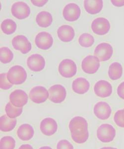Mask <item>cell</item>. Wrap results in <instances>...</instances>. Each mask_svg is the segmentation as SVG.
Returning <instances> with one entry per match:
<instances>
[{
  "label": "cell",
  "instance_id": "obj_1",
  "mask_svg": "<svg viewBox=\"0 0 124 149\" xmlns=\"http://www.w3.org/2000/svg\"><path fill=\"white\" fill-rule=\"evenodd\" d=\"M69 128L73 140L76 143L82 144L89 138V125L87 120L82 116H76L71 119Z\"/></svg>",
  "mask_w": 124,
  "mask_h": 149
},
{
  "label": "cell",
  "instance_id": "obj_2",
  "mask_svg": "<svg viewBox=\"0 0 124 149\" xmlns=\"http://www.w3.org/2000/svg\"><path fill=\"white\" fill-rule=\"evenodd\" d=\"M27 73L22 66L15 65L9 70L7 73V78L12 85H21L27 79Z\"/></svg>",
  "mask_w": 124,
  "mask_h": 149
},
{
  "label": "cell",
  "instance_id": "obj_3",
  "mask_svg": "<svg viewBox=\"0 0 124 149\" xmlns=\"http://www.w3.org/2000/svg\"><path fill=\"white\" fill-rule=\"evenodd\" d=\"M116 135L115 128L110 124L104 123L98 128L96 131L97 138L101 142L109 143L114 140Z\"/></svg>",
  "mask_w": 124,
  "mask_h": 149
},
{
  "label": "cell",
  "instance_id": "obj_4",
  "mask_svg": "<svg viewBox=\"0 0 124 149\" xmlns=\"http://www.w3.org/2000/svg\"><path fill=\"white\" fill-rule=\"evenodd\" d=\"M58 71L60 74L64 78H71L77 74V65L72 60L66 59L60 63Z\"/></svg>",
  "mask_w": 124,
  "mask_h": 149
},
{
  "label": "cell",
  "instance_id": "obj_5",
  "mask_svg": "<svg viewBox=\"0 0 124 149\" xmlns=\"http://www.w3.org/2000/svg\"><path fill=\"white\" fill-rule=\"evenodd\" d=\"M100 64L98 58L94 55H88L82 62V68L85 73L94 74L97 72L100 68Z\"/></svg>",
  "mask_w": 124,
  "mask_h": 149
},
{
  "label": "cell",
  "instance_id": "obj_6",
  "mask_svg": "<svg viewBox=\"0 0 124 149\" xmlns=\"http://www.w3.org/2000/svg\"><path fill=\"white\" fill-rule=\"evenodd\" d=\"M92 31L98 36H104L109 32L111 28L109 20L104 17H97L94 19L91 25Z\"/></svg>",
  "mask_w": 124,
  "mask_h": 149
},
{
  "label": "cell",
  "instance_id": "obj_7",
  "mask_svg": "<svg viewBox=\"0 0 124 149\" xmlns=\"http://www.w3.org/2000/svg\"><path fill=\"white\" fill-rule=\"evenodd\" d=\"M30 100L36 104L44 103L49 98V93L47 90L43 86H36L33 88L29 93Z\"/></svg>",
  "mask_w": 124,
  "mask_h": 149
},
{
  "label": "cell",
  "instance_id": "obj_8",
  "mask_svg": "<svg viewBox=\"0 0 124 149\" xmlns=\"http://www.w3.org/2000/svg\"><path fill=\"white\" fill-rule=\"evenodd\" d=\"M49 99L55 103L63 102L66 97L67 92L65 87L61 85H55L49 89Z\"/></svg>",
  "mask_w": 124,
  "mask_h": 149
},
{
  "label": "cell",
  "instance_id": "obj_9",
  "mask_svg": "<svg viewBox=\"0 0 124 149\" xmlns=\"http://www.w3.org/2000/svg\"><path fill=\"white\" fill-rule=\"evenodd\" d=\"M113 49L111 44L102 42L97 45L94 52V56L97 57L100 61L105 62L109 60L112 57Z\"/></svg>",
  "mask_w": 124,
  "mask_h": 149
},
{
  "label": "cell",
  "instance_id": "obj_10",
  "mask_svg": "<svg viewBox=\"0 0 124 149\" xmlns=\"http://www.w3.org/2000/svg\"><path fill=\"white\" fill-rule=\"evenodd\" d=\"M11 13L14 17L19 19H24L29 17L30 9L25 2H15L12 5Z\"/></svg>",
  "mask_w": 124,
  "mask_h": 149
},
{
  "label": "cell",
  "instance_id": "obj_11",
  "mask_svg": "<svg viewBox=\"0 0 124 149\" xmlns=\"http://www.w3.org/2000/svg\"><path fill=\"white\" fill-rule=\"evenodd\" d=\"M12 43L14 49L21 51L24 54L29 53L32 48L30 42L23 35H19L14 37L12 39Z\"/></svg>",
  "mask_w": 124,
  "mask_h": 149
},
{
  "label": "cell",
  "instance_id": "obj_12",
  "mask_svg": "<svg viewBox=\"0 0 124 149\" xmlns=\"http://www.w3.org/2000/svg\"><path fill=\"white\" fill-rule=\"evenodd\" d=\"M81 10L78 5L75 3L67 4L63 9L64 18L70 22H73L78 20L80 16Z\"/></svg>",
  "mask_w": 124,
  "mask_h": 149
},
{
  "label": "cell",
  "instance_id": "obj_13",
  "mask_svg": "<svg viewBox=\"0 0 124 149\" xmlns=\"http://www.w3.org/2000/svg\"><path fill=\"white\" fill-rule=\"evenodd\" d=\"M53 37L49 33L42 31L38 33L35 38L36 45L39 49L46 50L53 45Z\"/></svg>",
  "mask_w": 124,
  "mask_h": 149
},
{
  "label": "cell",
  "instance_id": "obj_14",
  "mask_svg": "<svg viewBox=\"0 0 124 149\" xmlns=\"http://www.w3.org/2000/svg\"><path fill=\"white\" fill-rule=\"evenodd\" d=\"M94 113L97 118L101 120H106L110 117L112 109L108 103L99 102L94 107Z\"/></svg>",
  "mask_w": 124,
  "mask_h": 149
},
{
  "label": "cell",
  "instance_id": "obj_15",
  "mask_svg": "<svg viewBox=\"0 0 124 149\" xmlns=\"http://www.w3.org/2000/svg\"><path fill=\"white\" fill-rule=\"evenodd\" d=\"M94 92L97 97L101 98H106L112 95V86L107 81L100 80L94 85Z\"/></svg>",
  "mask_w": 124,
  "mask_h": 149
},
{
  "label": "cell",
  "instance_id": "obj_16",
  "mask_svg": "<svg viewBox=\"0 0 124 149\" xmlns=\"http://www.w3.org/2000/svg\"><path fill=\"white\" fill-rule=\"evenodd\" d=\"M10 101L14 107H22L26 104L28 100L27 93L23 90H15L10 95Z\"/></svg>",
  "mask_w": 124,
  "mask_h": 149
},
{
  "label": "cell",
  "instance_id": "obj_17",
  "mask_svg": "<svg viewBox=\"0 0 124 149\" xmlns=\"http://www.w3.org/2000/svg\"><path fill=\"white\" fill-rule=\"evenodd\" d=\"M40 129L43 135L46 136H51L54 135L57 131L58 124L55 119L47 117L41 121Z\"/></svg>",
  "mask_w": 124,
  "mask_h": 149
},
{
  "label": "cell",
  "instance_id": "obj_18",
  "mask_svg": "<svg viewBox=\"0 0 124 149\" xmlns=\"http://www.w3.org/2000/svg\"><path fill=\"white\" fill-rule=\"evenodd\" d=\"M26 63L29 69L34 72L41 71L45 66L44 58L38 54H34L28 57Z\"/></svg>",
  "mask_w": 124,
  "mask_h": 149
},
{
  "label": "cell",
  "instance_id": "obj_19",
  "mask_svg": "<svg viewBox=\"0 0 124 149\" xmlns=\"http://www.w3.org/2000/svg\"><path fill=\"white\" fill-rule=\"evenodd\" d=\"M57 35L60 40L64 42H69L74 38L75 31L71 26L63 25L58 29Z\"/></svg>",
  "mask_w": 124,
  "mask_h": 149
},
{
  "label": "cell",
  "instance_id": "obj_20",
  "mask_svg": "<svg viewBox=\"0 0 124 149\" xmlns=\"http://www.w3.org/2000/svg\"><path fill=\"white\" fill-rule=\"evenodd\" d=\"M17 135L21 140L28 141L33 137L34 129L29 124H24L19 127L17 131Z\"/></svg>",
  "mask_w": 124,
  "mask_h": 149
},
{
  "label": "cell",
  "instance_id": "obj_21",
  "mask_svg": "<svg viewBox=\"0 0 124 149\" xmlns=\"http://www.w3.org/2000/svg\"><path fill=\"white\" fill-rule=\"evenodd\" d=\"M90 83L85 78H77L72 84V89L75 93L78 95H83L89 91Z\"/></svg>",
  "mask_w": 124,
  "mask_h": 149
},
{
  "label": "cell",
  "instance_id": "obj_22",
  "mask_svg": "<svg viewBox=\"0 0 124 149\" xmlns=\"http://www.w3.org/2000/svg\"><path fill=\"white\" fill-rule=\"evenodd\" d=\"M103 7L102 0H85L84 1V8L89 14L95 15L101 11Z\"/></svg>",
  "mask_w": 124,
  "mask_h": 149
},
{
  "label": "cell",
  "instance_id": "obj_23",
  "mask_svg": "<svg viewBox=\"0 0 124 149\" xmlns=\"http://www.w3.org/2000/svg\"><path fill=\"white\" fill-rule=\"evenodd\" d=\"M17 124L15 119H11L7 115H2L0 118V129L3 132L12 131Z\"/></svg>",
  "mask_w": 124,
  "mask_h": 149
},
{
  "label": "cell",
  "instance_id": "obj_24",
  "mask_svg": "<svg viewBox=\"0 0 124 149\" xmlns=\"http://www.w3.org/2000/svg\"><path fill=\"white\" fill-rule=\"evenodd\" d=\"M36 22L40 27L46 28L51 26L53 22V17L49 12L42 11L36 15Z\"/></svg>",
  "mask_w": 124,
  "mask_h": 149
},
{
  "label": "cell",
  "instance_id": "obj_25",
  "mask_svg": "<svg viewBox=\"0 0 124 149\" xmlns=\"http://www.w3.org/2000/svg\"><path fill=\"white\" fill-rule=\"evenodd\" d=\"M123 70L122 65L118 62H114L109 66L108 76L111 80H119L122 76Z\"/></svg>",
  "mask_w": 124,
  "mask_h": 149
},
{
  "label": "cell",
  "instance_id": "obj_26",
  "mask_svg": "<svg viewBox=\"0 0 124 149\" xmlns=\"http://www.w3.org/2000/svg\"><path fill=\"white\" fill-rule=\"evenodd\" d=\"M1 29L3 33L10 35L17 30V26L15 22L11 19H6L1 24Z\"/></svg>",
  "mask_w": 124,
  "mask_h": 149
},
{
  "label": "cell",
  "instance_id": "obj_27",
  "mask_svg": "<svg viewBox=\"0 0 124 149\" xmlns=\"http://www.w3.org/2000/svg\"><path fill=\"white\" fill-rule=\"evenodd\" d=\"M22 107H17L9 102L5 107V112L6 115L11 119H15L19 117L22 113Z\"/></svg>",
  "mask_w": 124,
  "mask_h": 149
},
{
  "label": "cell",
  "instance_id": "obj_28",
  "mask_svg": "<svg viewBox=\"0 0 124 149\" xmlns=\"http://www.w3.org/2000/svg\"><path fill=\"white\" fill-rule=\"evenodd\" d=\"M95 41L94 36L87 33L81 34L78 38V43L80 46L85 48L90 47Z\"/></svg>",
  "mask_w": 124,
  "mask_h": 149
},
{
  "label": "cell",
  "instance_id": "obj_29",
  "mask_svg": "<svg viewBox=\"0 0 124 149\" xmlns=\"http://www.w3.org/2000/svg\"><path fill=\"white\" fill-rule=\"evenodd\" d=\"M14 54L10 49L7 47H3L0 49V60L3 64L10 63L13 59Z\"/></svg>",
  "mask_w": 124,
  "mask_h": 149
},
{
  "label": "cell",
  "instance_id": "obj_30",
  "mask_svg": "<svg viewBox=\"0 0 124 149\" xmlns=\"http://www.w3.org/2000/svg\"><path fill=\"white\" fill-rule=\"evenodd\" d=\"M15 141L10 136H6L1 139L0 149H15Z\"/></svg>",
  "mask_w": 124,
  "mask_h": 149
},
{
  "label": "cell",
  "instance_id": "obj_31",
  "mask_svg": "<svg viewBox=\"0 0 124 149\" xmlns=\"http://www.w3.org/2000/svg\"><path fill=\"white\" fill-rule=\"evenodd\" d=\"M114 121L118 127L124 128V109L116 112L114 116Z\"/></svg>",
  "mask_w": 124,
  "mask_h": 149
},
{
  "label": "cell",
  "instance_id": "obj_32",
  "mask_svg": "<svg viewBox=\"0 0 124 149\" xmlns=\"http://www.w3.org/2000/svg\"><path fill=\"white\" fill-rule=\"evenodd\" d=\"M0 76H1L0 78L1 88H2L3 90H8L11 88L12 86V84L10 83L8 80L7 73H2L1 74Z\"/></svg>",
  "mask_w": 124,
  "mask_h": 149
},
{
  "label": "cell",
  "instance_id": "obj_33",
  "mask_svg": "<svg viewBox=\"0 0 124 149\" xmlns=\"http://www.w3.org/2000/svg\"><path fill=\"white\" fill-rule=\"evenodd\" d=\"M57 149H74V148L69 141L63 139L58 142Z\"/></svg>",
  "mask_w": 124,
  "mask_h": 149
},
{
  "label": "cell",
  "instance_id": "obj_34",
  "mask_svg": "<svg viewBox=\"0 0 124 149\" xmlns=\"http://www.w3.org/2000/svg\"><path fill=\"white\" fill-rule=\"evenodd\" d=\"M117 94L121 99L124 100V81H123L118 86Z\"/></svg>",
  "mask_w": 124,
  "mask_h": 149
},
{
  "label": "cell",
  "instance_id": "obj_35",
  "mask_svg": "<svg viewBox=\"0 0 124 149\" xmlns=\"http://www.w3.org/2000/svg\"><path fill=\"white\" fill-rule=\"evenodd\" d=\"M31 2L32 3L33 5L35 6L36 7H42L43 6L45 5L48 2L47 0H42V1H34V0H31Z\"/></svg>",
  "mask_w": 124,
  "mask_h": 149
},
{
  "label": "cell",
  "instance_id": "obj_36",
  "mask_svg": "<svg viewBox=\"0 0 124 149\" xmlns=\"http://www.w3.org/2000/svg\"><path fill=\"white\" fill-rule=\"evenodd\" d=\"M111 2L115 7H121L124 6V0H123V1L112 0V1H111Z\"/></svg>",
  "mask_w": 124,
  "mask_h": 149
},
{
  "label": "cell",
  "instance_id": "obj_37",
  "mask_svg": "<svg viewBox=\"0 0 124 149\" xmlns=\"http://www.w3.org/2000/svg\"><path fill=\"white\" fill-rule=\"evenodd\" d=\"M19 149H33V148L29 144H24L21 145Z\"/></svg>",
  "mask_w": 124,
  "mask_h": 149
},
{
  "label": "cell",
  "instance_id": "obj_38",
  "mask_svg": "<svg viewBox=\"0 0 124 149\" xmlns=\"http://www.w3.org/2000/svg\"><path fill=\"white\" fill-rule=\"evenodd\" d=\"M99 149H118L117 148L112 147H104L101 148Z\"/></svg>",
  "mask_w": 124,
  "mask_h": 149
},
{
  "label": "cell",
  "instance_id": "obj_39",
  "mask_svg": "<svg viewBox=\"0 0 124 149\" xmlns=\"http://www.w3.org/2000/svg\"><path fill=\"white\" fill-rule=\"evenodd\" d=\"M39 149H53L52 148L49 146H43L40 148Z\"/></svg>",
  "mask_w": 124,
  "mask_h": 149
}]
</instances>
